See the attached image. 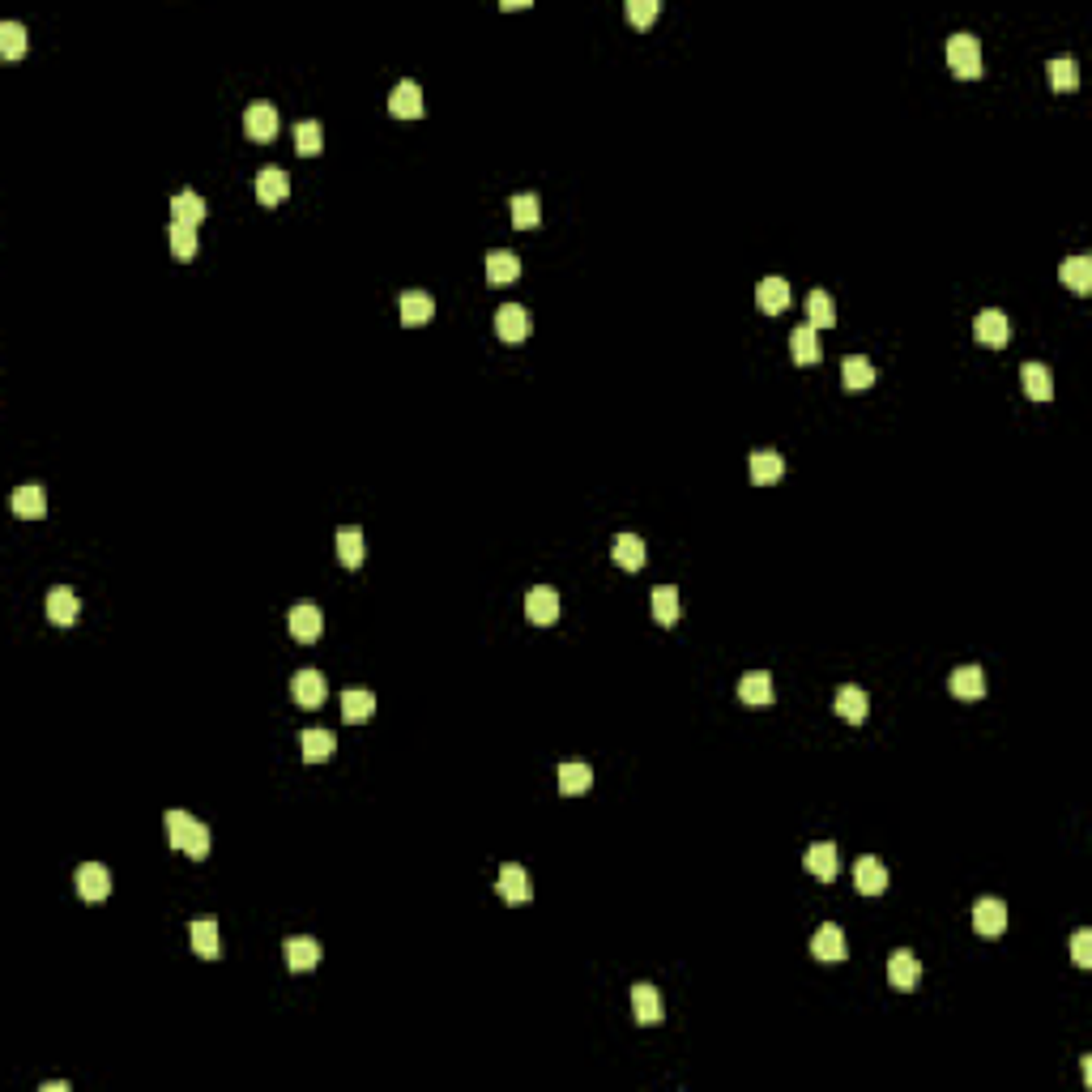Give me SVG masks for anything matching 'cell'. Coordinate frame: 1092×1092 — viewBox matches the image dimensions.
Here are the masks:
<instances>
[{
  "label": "cell",
  "instance_id": "obj_1",
  "mask_svg": "<svg viewBox=\"0 0 1092 1092\" xmlns=\"http://www.w3.org/2000/svg\"><path fill=\"white\" fill-rule=\"evenodd\" d=\"M167 840H171L175 850H184L193 862H205L210 858V828H205L201 819H193L188 811H167Z\"/></svg>",
  "mask_w": 1092,
  "mask_h": 1092
},
{
  "label": "cell",
  "instance_id": "obj_2",
  "mask_svg": "<svg viewBox=\"0 0 1092 1092\" xmlns=\"http://www.w3.org/2000/svg\"><path fill=\"white\" fill-rule=\"evenodd\" d=\"M948 64L956 77L973 81L981 77V43L973 39V34H951L948 39Z\"/></svg>",
  "mask_w": 1092,
  "mask_h": 1092
},
{
  "label": "cell",
  "instance_id": "obj_3",
  "mask_svg": "<svg viewBox=\"0 0 1092 1092\" xmlns=\"http://www.w3.org/2000/svg\"><path fill=\"white\" fill-rule=\"evenodd\" d=\"M77 896L90 900V905H99V900L112 896V870L102 867V862H81L77 867Z\"/></svg>",
  "mask_w": 1092,
  "mask_h": 1092
},
{
  "label": "cell",
  "instance_id": "obj_4",
  "mask_svg": "<svg viewBox=\"0 0 1092 1092\" xmlns=\"http://www.w3.org/2000/svg\"><path fill=\"white\" fill-rule=\"evenodd\" d=\"M973 337H977V346H986V350H1003L1007 337H1012V324H1007V316H1003L999 307H986V312L973 321Z\"/></svg>",
  "mask_w": 1092,
  "mask_h": 1092
},
{
  "label": "cell",
  "instance_id": "obj_5",
  "mask_svg": "<svg viewBox=\"0 0 1092 1092\" xmlns=\"http://www.w3.org/2000/svg\"><path fill=\"white\" fill-rule=\"evenodd\" d=\"M291 696L299 708H321L324 696H329V688H324V675L321 670H299V675L291 678Z\"/></svg>",
  "mask_w": 1092,
  "mask_h": 1092
},
{
  "label": "cell",
  "instance_id": "obj_6",
  "mask_svg": "<svg viewBox=\"0 0 1092 1092\" xmlns=\"http://www.w3.org/2000/svg\"><path fill=\"white\" fill-rule=\"evenodd\" d=\"M802 867L815 875L819 883H832L837 880V870H840V862H837V845L832 840H815L807 853H802Z\"/></svg>",
  "mask_w": 1092,
  "mask_h": 1092
},
{
  "label": "cell",
  "instance_id": "obj_7",
  "mask_svg": "<svg viewBox=\"0 0 1092 1092\" xmlns=\"http://www.w3.org/2000/svg\"><path fill=\"white\" fill-rule=\"evenodd\" d=\"M973 931L986 935V939H999L1003 931H1007V905L1003 900H977V909H973Z\"/></svg>",
  "mask_w": 1092,
  "mask_h": 1092
},
{
  "label": "cell",
  "instance_id": "obj_8",
  "mask_svg": "<svg viewBox=\"0 0 1092 1092\" xmlns=\"http://www.w3.org/2000/svg\"><path fill=\"white\" fill-rule=\"evenodd\" d=\"M496 334H499V342L521 346L529 337V312L526 307H516V304H504L496 312Z\"/></svg>",
  "mask_w": 1092,
  "mask_h": 1092
},
{
  "label": "cell",
  "instance_id": "obj_9",
  "mask_svg": "<svg viewBox=\"0 0 1092 1092\" xmlns=\"http://www.w3.org/2000/svg\"><path fill=\"white\" fill-rule=\"evenodd\" d=\"M286 197H291V180H286L282 167H261V171H256V201L273 210V205H282Z\"/></svg>",
  "mask_w": 1092,
  "mask_h": 1092
},
{
  "label": "cell",
  "instance_id": "obj_10",
  "mask_svg": "<svg viewBox=\"0 0 1092 1092\" xmlns=\"http://www.w3.org/2000/svg\"><path fill=\"white\" fill-rule=\"evenodd\" d=\"M243 132H248L253 142H273V137H278V112H273V102H253V107L243 112Z\"/></svg>",
  "mask_w": 1092,
  "mask_h": 1092
},
{
  "label": "cell",
  "instance_id": "obj_11",
  "mask_svg": "<svg viewBox=\"0 0 1092 1092\" xmlns=\"http://www.w3.org/2000/svg\"><path fill=\"white\" fill-rule=\"evenodd\" d=\"M286 623H291V636L299 640V645H312V640H321V632H324V619H321V610H316L312 602H299Z\"/></svg>",
  "mask_w": 1092,
  "mask_h": 1092
},
{
  "label": "cell",
  "instance_id": "obj_12",
  "mask_svg": "<svg viewBox=\"0 0 1092 1092\" xmlns=\"http://www.w3.org/2000/svg\"><path fill=\"white\" fill-rule=\"evenodd\" d=\"M853 888H858L862 896H883V892H888V867H883L880 858H858V867H853Z\"/></svg>",
  "mask_w": 1092,
  "mask_h": 1092
},
{
  "label": "cell",
  "instance_id": "obj_13",
  "mask_svg": "<svg viewBox=\"0 0 1092 1092\" xmlns=\"http://www.w3.org/2000/svg\"><path fill=\"white\" fill-rule=\"evenodd\" d=\"M747 474H751V483L756 486H772V483L785 478V461H781L772 448H759V453L747 457Z\"/></svg>",
  "mask_w": 1092,
  "mask_h": 1092
},
{
  "label": "cell",
  "instance_id": "obj_14",
  "mask_svg": "<svg viewBox=\"0 0 1092 1092\" xmlns=\"http://www.w3.org/2000/svg\"><path fill=\"white\" fill-rule=\"evenodd\" d=\"M526 615H529V623L551 627V623L559 619V594H555V589H546V585L529 589V597H526Z\"/></svg>",
  "mask_w": 1092,
  "mask_h": 1092
},
{
  "label": "cell",
  "instance_id": "obj_15",
  "mask_svg": "<svg viewBox=\"0 0 1092 1092\" xmlns=\"http://www.w3.org/2000/svg\"><path fill=\"white\" fill-rule=\"evenodd\" d=\"M499 896H504L508 905H526V900L534 896L526 867H516V862H504V867H499Z\"/></svg>",
  "mask_w": 1092,
  "mask_h": 1092
},
{
  "label": "cell",
  "instance_id": "obj_16",
  "mask_svg": "<svg viewBox=\"0 0 1092 1092\" xmlns=\"http://www.w3.org/2000/svg\"><path fill=\"white\" fill-rule=\"evenodd\" d=\"M389 116H397V120H418V116H423V90H418V81H402V86L389 94Z\"/></svg>",
  "mask_w": 1092,
  "mask_h": 1092
},
{
  "label": "cell",
  "instance_id": "obj_17",
  "mask_svg": "<svg viewBox=\"0 0 1092 1092\" xmlns=\"http://www.w3.org/2000/svg\"><path fill=\"white\" fill-rule=\"evenodd\" d=\"M811 956L824 964L845 961V931H840V926H819L815 939H811Z\"/></svg>",
  "mask_w": 1092,
  "mask_h": 1092
},
{
  "label": "cell",
  "instance_id": "obj_18",
  "mask_svg": "<svg viewBox=\"0 0 1092 1092\" xmlns=\"http://www.w3.org/2000/svg\"><path fill=\"white\" fill-rule=\"evenodd\" d=\"M375 717V696L363 688H350L342 691V721L346 726H363V721Z\"/></svg>",
  "mask_w": 1092,
  "mask_h": 1092
},
{
  "label": "cell",
  "instance_id": "obj_19",
  "mask_svg": "<svg viewBox=\"0 0 1092 1092\" xmlns=\"http://www.w3.org/2000/svg\"><path fill=\"white\" fill-rule=\"evenodd\" d=\"M282 956H286V969L291 973H312L316 964H321V943L316 939H286Z\"/></svg>",
  "mask_w": 1092,
  "mask_h": 1092
},
{
  "label": "cell",
  "instance_id": "obj_20",
  "mask_svg": "<svg viewBox=\"0 0 1092 1092\" xmlns=\"http://www.w3.org/2000/svg\"><path fill=\"white\" fill-rule=\"evenodd\" d=\"M888 981L896 986V990H913L921 981V961L913 956V951H896L888 961Z\"/></svg>",
  "mask_w": 1092,
  "mask_h": 1092
},
{
  "label": "cell",
  "instance_id": "obj_21",
  "mask_svg": "<svg viewBox=\"0 0 1092 1092\" xmlns=\"http://www.w3.org/2000/svg\"><path fill=\"white\" fill-rule=\"evenodd\" d=\"M632 1012H636V1024H662V994L648 986V981H640V986H632Z\"/></svg>",
  "mask_w": 1092,
  "mask_h": 1092
},
{
  "label": "cell",
  "instance_id": "obj_22",
  "mask_svg": "<svg viewBox=\"0 0 1092 1092\" xmlns=\"http://www.w3.org/2000/svg\"><path fill=\"white\" fill-rule=\"evenodd\" d=\"M13 516H21V521H43V516H48V491H43V486H18V491H13Z\"/></svg>",
  "mask_w": 1092,
  "mask_h": 1092
},
{
  "label": "cell",
  "instance_id": "obj_23",
  "mask_svg": "<svg viewBox=\"0 0 1092 1092\" xmlns=\"http://www.w3.org/2000/svg\"><path fill=\"white\" fill-rule=\"evenodd\" d=\"M948 688L956 700H981L986 696V675H981V666H961V670H951Z\"/></svg>",
  "mask_w": 1092,
  "mask_h": 1092
},
{
  "label": "cell",
  "instance_id": "obj_24",
  "mask_svg": "<svg viewBox=\"0 0 1092 1092\" xmlns=\"http://www.w3.org/2000/svg\"><path fill=\"white\" fill-rule=\"evenodd\" d=\"M77 610H81V602H77V594H73V589L61 585V589H51V594H48V619L56 627H73V623H77Z\"/></svg>",
  "mask_w": 1092,
  "mask_h": 1092
},
{
  "label": "cell",
  "instance_id": "obj_25",
  "mask_svg": "<svg viewBox=\"0 0 1092 1092\" xmlns=\"http://www.w3.org/2000/svg\"><path fill=\"white\" fill-rule=\"evenodd\" d=\"M397 307H402V324L410 329V324H427L435 316V299L427 291H405L402 299H397Z\"/></svg>",
  "mask_w": 1092,
  "mask_h": 1092
},
{
  "label": "cell",
  "instance_id": "obj_26",
  "mask_svg": "<svg viewBox=\"0 0 1092 1092\" xmlns=\"http://www.w3.org/2000/svg\"><path fill=\"white\" fill-rule=\"evenodd\" d=\"M870 713V696L862 688H840L837 691V717L850 721V726H862Z\"/></svg>",
  "mask_w": 1092,
  "mask_h": 1092
},
{
  "label": "cell",
  "instance_id": "obj_27",
  "mask_svg": "<svg viewBox=\"0 0 1092 1092\" xmlns=\"http://www.w3.org/2000/svg\"><path fill=\"white\" fill-rule=\"evenodd\" d=\"M210 218V205L201 201V197L193 193V188H184V193H175L171 197V223H188V226H197V223H205Z\"/></svg>",
  "mask_w": 1092,
  "mask_h": 1092
},
{
  "label": "cell",
  "instance_id": "obj_28",
  "mask_svg": "<svg viewBox=\"0 0 1092 1092\" xmlns=\"http://www.w3.org/2000/svg\"><path fill=\"white\" fill-rule=\"evenodd\" d=\"M756 304H759V312H769V316L785 312L789 307V282L785 278H764V282L756 286Z\"/></svg>",
  "mask_w": 1092,
  "mask_h": 1092
},
{
  "label": "cell",
  "instance_id": "obj_29",
  "mask_svg": "<svg viewBox=\"0 0 1092 1092\" xmlns=\"http://www.w3.org/2000/svg\"><path fill=\"white\" fill-rule=\"evenodd\" d=\"M1020 385H1024V393L1032 397V402H1050L1054 397V375H1050V367L1045 363H1024L1020 367Z\"/></svg>",
  "mask_w": 1092,
  "mask_h": 1092
},
{
  "label": "cell",
  "instance_id": "obj_30",
  "mask_svg": "<svg viewBox=\"0 0 1092 1092\" xmlns=\"http://www.w3.org/2000/svg\"><path fill=\"white\" fill-rule=\"evenodd\" d=\"M739 700H743V704H751V708L772 704V678H769V670H751V675H743L739 678Z\"/></svg>",
  "mask_w": 1092,
  "mask_h": 1092
},
{
  "label": "cell",
  "instance_id": "obj_31",
  "mask_svg": "<svg viewBox=\"0 0 1092 1092\" xmlns=\"http://www.w3.org/2000/svg\"><path fill=\"white\" fill-rule=\"evenodd\" d=\"M610 555H615V564L623 567V572H640L648 551H645V542H640L636 534H619L615 546H610Z\"/></svg>",
  "mask_w": 1092,
  "mask_h": 1092
},
{
  "label": "cell",
  "instance_id": "obj_32",
  "mask_svg": "<svg viewBox=\"0 0 1092 1092\" xmlns=\"http://www.w3.org/2000/svg\"><path fill=\"white\" fill-rule=\"evenodd\" d=\"M193 951L201 961H218L223 956V943H218V921L213 918H197L193 921Z\"/></svg>",
  "mask_w": 1092,
  "mask_h": 1092
},
{
  "label": "cell",
  "instance_id": "obj_33",
  "mask_svg": "<svg viewBox=\"0 0 1092 1092\" xmlns=\"http://www.w3.org/2000/svg\"><path fill=\"white\" fill-rule=\"evenodd\" d=\"M299 747H304L307 764H324V759L334 756L337 739H334V730H304V734H299Z\"/></svg>",
  "mask_w": 1092,
  "mask_h": 1092
},
{
  "label": "cell",
  "instance_id": "obj_34",
  "mask_svg": "<svg viewBox=\"0 0 1092 1092\" xmlns=\"http://www.w3.org/2000/svg\"><path fill=\"white\" fill-rule=\"evenodd\" d=\"M789 350H794V363L799 367L819 363V334L811 329V324H799V329L789 334Z\"/></svg>",
  "mask_w": 1092,
  "mask_h": 1092
},
{
  "label": "cell",
  "instance_id": "obj_35",
  "mask_svg": "<svg viewBox=\"0 0 1092 1092\" xmlns=\"http://www.w3.org/2000/svg\"><path fill=\"white\" fill-rule=\"evenodd\" d=\"M589 785H594V769H589V764H577V759H572V764L559 769V794H564V799L589 794Z\"/></svg>",
  "mask_w": 1092,
  "mask_h": 1092
},
{
  "label": "cell",
  "instance_id": "obj_36",
  "mask_svg": "<svg viewBox=\"0 0 1092 1092\" xmlns=\"http://www.w3.org/2000/svg\"><path fill=\"white\" fill-rule=\"evenodd\" d=\"M508 210H512V226H516V231H534V226L542 223V205H538L534 193H516L512 201H508Z\"/></svg>",
  "mask_w": 1092,
  "mask_h": 1092
},
{
  "label": "cell",
  "instance_id": "obj_37",
  "mask_svg": "<svg viewBox=\"0 0 1092 1092\" xmlns=\"http://www.w3.org/2000/svg\"><path fill=\"white\" fill-rule=\"evenodd\" d=\"M840 385L850 389H870L875 385V367H870V359H862V354H850L845 363H840Z\"/></svg>",
  "mask_w": 1092,
  "mask_h": 1092
},
{
  "label": "cell",
  "instance_id": "obj_38",
  "mask_svg": "<svg viewBox=\"0 0 1092 1092\" xmlns=\"http://www.w3.org/2000/svg\"><path fill=\"white\" fill-rule=\"evenodd\" d=\"M521 278V261L512 253H491L486 256V282L491 286H508Z\"/></svg>",
  "mask_w": 1092,
  "mask_h": 1092
},
{
  "label": "cell",
  "instance_id": "obj_39",
  "mask_svg": "<svg viewBox=\"0 0 1092 1092\" xmlns=\"http://www.w3.org/2000/svg\"><path fill=\"white\" fill-rule=\"evenodd\" d=\"M678 615H683V607H678V589L675 585H658V589H653V619H658L662 627H675Z\"/></svg>",
  "mask_w": 1092,
  "mask_h": 1092
},
{
  "label": "cell",
  "instance_id": "obj_40",
  "mask_svg": "<svg viewBox=\"0 0 1092 1092\" xmlns=\"http://www.w3.org/2000/svg\"><path fill=\"white\" fill-rule=\"evenodd\" d=\"M337 559H342V567H359V564H363V529H359V526L337 529Z\"/></svg>",
  "mask_w": 1092,
  "mask_h": 1092
},
{
  "label": "cell",
  "instance_id": "obj_41",
  "mask_svg": "<svg viewBox=\"0 0 1092 1092\" xmlns=\"http://www.w3.org/2000/svg\"><path fill=\"white\" fill-rule=\"evenodd\" d=\"M1062 282L1072 286L1075 294H1088L1092 291V261L1088 256H1067V261H1062Z\"/></svg>",
  "mask_w": 1092,
  "mask_h": 1092
},
{
  "label": "cell",
  "instance_id": "obj_42",
  "mask_svg": "<svg viewBox=\"0 0 1092 1092\" xmlns=\"http://www.w3.org/2000/svg\"><path fill=\"white\" fill-rule=\"evenodd\" d=\"M0 56L5 61H21L26 56V26L21 21H0Z\"/></svg>",
  "mask_w": 1092,
  "mask_h": 1092
},
{
  "label": "cell",
  "instance_id": "obj_43",
  "mask_svg": "<svg viewBox=\"0 0 1092 1092\" xmlns=\"http://www.w3.org/2000/svg\"><path fill=\"white\" fill-rule=\"evenodd\" d=\"M1045 73H1050L1054 90H1075V86H1080V69H1075L1072 56H1054V61L1045 64Z\"/></svg>",
  "mask_w": 1092,
  "mask_h": 1092
},
{
  "label": "cell",
  "instance_id": "obj_44",
  "mask_svg": "<svg viewBox=\"0 0 1092 1092\" xmlns=\"http://www.w3.org/2000/svg\"><path fill=\"white\" fill-rule=\"evenodd\" d=\"M807 316H811V329H828V324H837V307H832V299L824 291H811L807 294Z\"/></svg>",
  "mask_w": 1092,
  "mask_h": 1092
},
{
  "label": "cell",
  "instance_id": "obj_45",
  "mask_svg": "<svg viewBox=\"0 0 1092 1092\" xmlns=\"http://www.w3.org/2000/svg\"><path fill=\"white\" fill-rule=\"evenodd\" d=\"M167 239H171V253L180 256V261H193V256H197V226L171 223V226H167Z\"/></svg>",
  "mask_w": 1092,
  "mask_h": 1092
},
{
  "label": "cell",
  "instance_id": "obj_46",
  "mask_svg": "<svg viewBox=\"0 0 1092 1092\" xmlns=\"http://www.w3.org/2000/svg\"><path fill=\"white\" fill-rule=\"evenodd\" d=\"M321 145H324V132H321V124L316 120H304V124H294V150L304 154H321Z\"/></svg>",
  "mask_w": 1092,
  "mask_h": 1092
},
{
  "label": "cell",
  "instance_id": "obj_47",
  "mask_svg": "<svg viewBox=\"0 0 1092 1092\" xmlns=\"http://www.w3.org/2000/svg\"><path fill=\"white\" fill-rule=\"evenodd\" d=\"M658 13H662L658 0H627V21H632V26H653Z\"/></svg>",
  "mask_w": 1092,
  "mask_h": 1092
},
{
  "label": "cell",
  "instance_id": "obj_48",
  "mask_svg": "<svg viewBox=\"0 0 1092 1092\" xmlns=\"http://www.w3.org/2000/svg\"><path fill=\"white\" fill-rule=\"evenodd\" d=\"M1072 961L1080 964V969H1088V964H1092V931H1075V939H1072Z\"/></svg>",
  "mask_w": 1092,
  "mask_h": 1092
}]
</instances>
